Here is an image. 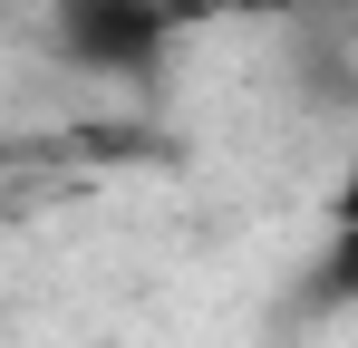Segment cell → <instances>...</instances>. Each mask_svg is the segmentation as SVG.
Returning <instances> with one entry per match:
<instances>
[{
    "instance_id": "1",
    "label": "cell",
    "mask_w": 358,
    "mask_h": 348,
    "mask_svg": "<svg viewBox=\"0 0 358 348\" xmlns=\"http://www.w3.org/2000/svg\"><path fill=\"white\" fill-rule=\"evenodd\" d=\"M175 39V0H59V49L107 78H145Z\"/></svg>"
}]
</instances>
